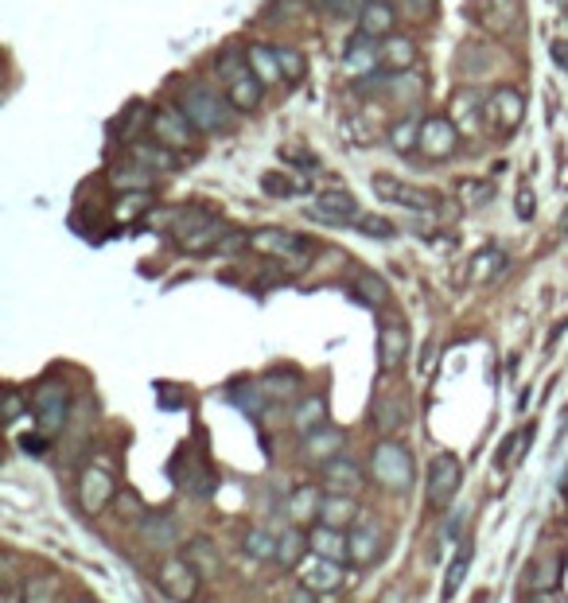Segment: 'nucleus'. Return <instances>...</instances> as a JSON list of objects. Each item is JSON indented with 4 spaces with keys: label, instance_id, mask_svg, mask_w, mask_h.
Segmentation results:
<instances>
[{
    "label": "nucleus",
    "instance_id": "nucleus-28",
    "mask_svg": "<svg viewBox=\"0 0 568 603\" xmlns=\"http://www.w3.org/2000/svg\"><path fill=\"white\" fill-rule=\"evenodd\" d=\"M110 183L121 191H152L156 187V172L144 168L141 160H129V164H113L110 168Z\"/></svg>",
    "mask_w": 568,
    "mask_h": 603
},
{
    "label": "nucleus",
    "instance_id": "nucleus-13",
    "mask_svg": "<svg viewBox=\"0 0 568 603\" xmlns=\"http://www.w3.org/2000/svg\"><path fill=\"white\" fill-rule=\"evenodd\" d=\"M303 214L327 222V226H350V222H358V202L350 191H319L311 207H303Z\"/></svg>",
    "mask_w": 568,
    "mask_h": 603
},
{
    "label": "nucleus",
    "instance_id": "nucleus-59",
    "mask_svg": "<svg viewBox=\"0 0 568 603\" xmlns=\"http://www.w3.org/2000/svg\"><path fill=\"white\" fill-rule=\"evenodd\" d=\"M288 603H316V592H311V588H303V584H300V588L288 596Z\"/></svg>",
    "mask_w": 568,
    "mask_h": 603
},
{
    "label": "nucleus",
    "instance_id": "nucleus-50",
    "mask_svg": "<svg viewBox=\"0 0 568 603\" xmlns=\"http://www.w3.org/2000/svg\"><path fill=\"white\" fill-rule=\"evenodd\" d=\"M280 160L292 164V168H303V172L319 168V156L311 152V149H303V144H284V149H280Z\"/></svg>",
    "mask_w": 568,
    "mask_h": 603
},
{
    "label": "nucleus",
    "instance_id": "nucleus-47",
    "mask_svg": "<svg viewBox=\"0 0 568 603\" xmlns=\"http://www.w3.org/2000/svg\"><path fill=\"white\" fill-rule=\"evenodd\" d=\"M261 191H265L269 199H292L296 191H303V183H292L284 172H265L261 175Z\"/></svg>",
    "mask_w": 568,
    "mask_h": 603
},
{
    "label": "nucleus",
    "instance_id": "nucleus-31",
    "mask_svg": "<svg viewBox=\"0 0 568 603\" xmlns=\"http://www.w3.org/2000/svg\"><path fill=\"white\" fill-rule=\"evenodd\" d=\"M506 265H510V257H506V253L498 249V246H487V249H479L475 257H472V269H467V277H472L475 285H483V280L503 277Z\"/></svg>",
    "mask_w": 568,
    "mask_h": 603
},
{
    "label": "nucleus",
    "instance_id": "nucleus-33",
    "mask_svg": "<svg viewBox=\"0 0 568 603\" xmlns=\"http://www.w3.org/2000/svg\"><path fill=\"white\" fill-rule=\"evenodd\" d=\"M261 382V389H265V397L269 401H292V397L300 393V374L296 370H269L265 378H257Z\"/></svg>",
    "mask_w": 568,
    "mask_h": 603
},
{
    "label": "nucleus",
    "instance_id": "nucleus-11",
    "mask_svg": "<svg viewBox=\"0 0 568 603\" xmlns=\"http://www.w3.org/2000/svg\"><path fill=\"white\" fill-rule=\"evenodd\" d=\"M420 152L428 156V160H448V156H456L459 149V129L452 125V117L444 113H428L425 121H420Z\"/></svg>",
    "mask_w": 568,
    "mask_h": 603
},
{
    "label": "nucleus",
    "instance_id": "nucleus-4",
    "mask_svg": "<svg viewBox=\"0 0 568 603\" xmlns=\"http://www.w3.org/2000/svg\"><path fill=\"white\" fill-rule=\"evenodd\" d=\"M370 187H374V195L381 202H394V207H401V210H413V214H428V210H436L440 207V195L436 191H428V187H417V183H405V179H397V175H374L370 179Z\"/></svg>",
    "mask_w": 568,
    "mask_h": 603
},
{
    "label": "nucleus",
    "instance_id": "nucleus-9",
    "mask_svg": "<svg viewBox=\"0 0 568 603\" xmlns=\"http://www.w3.org/2000/svg\"><path fill=\"white\" fill-rule=\"evenodd\" d=\"M483 110H487V125H491V133L510 136L518 125H522V117H526V97L518 94L514 86H498V90L487 94Z\"/></svg>",
    "mask_w": 568,
    "mask_h": 603
},
{
    "label": "nucleus",
    "instance_id": "nucleus-18",
    "mask_svg": "<svg viewBox=\"0 0 568 603\" xmlns=\"http://www.w3.org/2000/svg\"><path fill=\"white\" fill-rule=\"evenodd\" d=\"M381 557V525L374 518H358L350 525V564L366 569Z\"/></svg>",
    "mask_w": 568,
    "mask_h": 603
},
{
    "label": "nucleus",
    "instance_id": "nucleus-45",
    "mask_svg": "<svg viewBox=\"0 0 568 603\" xmlns=\"http://www.w3.org/2000/svg\"><path fill=\"white\" fill-rule=\"evenodd\" d=\"M183 491L191 494V499H211L214 491H219V475H211V467H195L188 471V479H183Z\"/></svg>",
    "mask_w": 568,
    "mask_h": 603
},
{
    "label": "nucleus",
    "instance_id": "nucleus-62",
    "mask_svg": "<svg viewBox=\"0 0 568 603\" xmlns=\"http://www.w3.org/2000/svg\"><path fill=\"white\" fill-rule=\"evenodd\" d=\"M564 12H568V0H564ZM564 19H568V16H564Z\"/></svg>",
    "mask_w": 568,
    "mask_h": 603
},
{
    "label": "nucleus",
    "instance_id": "nucleus-14",
    "mask_svg": "<svg viewBox=\"0 0 568 603\" xmlns=\"http://www.w3.org/2000/svg\"><path fill=\"white\" fill-rule=\"evenodd\" d=\"M296 576H300L303 588H311L316 596H335V592L342 588V564L311 553V557H303L296 564Z\"/></svg>",
    "mask_w": 568,
    "mask_h": 603
},
{
    "label": "nucleus",
    "instance_id": "nucleus-21",
    "mask_svg": "<svg viewBox=\"0 0 568 603\" xmlns=\"http://www.w3.org/2000/svg\"><path fill=\"white\" fill-rule=\"evenodd\" d=\"M300 455L308 463H327V460H335V455H342V428L323 424L316 432H308L300 444Z\"/></svg>",
    "mask_w": 568,
    "mask_h": 603
},
{
    "label": "nucleus",
    "instance_id": "nucleus-20",
    "mask_svg": "<svg viewBox=\"0 0 568 603\" xmlns=\"http://www.w3.org/2000/svg\"><path fill=\"white\" fill-rule=\"evenodd\" d=\"M323 483L335 494H358L366 479H362V467L350 460V455H335V460L323 463Z\"/></svg>",
    "mask_w": 568,
    "mask_h": 603
},
{
    "label": "nucleus",
    "instance_id": "nucleus-17",
    "mask_svg": "<svg viewBox=\"0 0 568 603\" xmlns=\"http://www.w3.org/2000/svg\"><path fill=\"white\" fill-rule=\"evenodd\" d=\"M117 486H113V475L102 471V467H86L82 479H78V502H82L86 514H97L113 502Z\"/></svg>",
    "mask_w": 568,
    "mask_h": 603
},
{
    "label": "nucleus",
    "instance_id": "nucleus-30",
    "mask_svg": "<svg viewBox=\"0 0 568 603\" xmlns=\"http://www.w3.org/2000/svg\"><path fill=\"white\" fill-rule=\"evenodd\" d=\"M319 506H323V494L311 483H300L288 499V518L296 525H311V522H319Z\"/></svg>",
    "mask_w": 568,
    "mask_h": 603
},
{
    "label": "nucleus",
    "instance_id": "nucleus-35",
    "mask_svg": "<svg viewBox=\"0 0 568 603\" xmlns=\"http://www.w3.org/2000/svg\"><path fill=\"white\" fill-rule=\"evenodd\" d=\"M55 596H58V580L55 576H32V580L19 584L8 603H55Z\"/></svg>",
    "mask_w": 568,
    "mask_h": 603
},
{
    "label": "nucleus",
    "instance_id": "nucleus-52",
    "mask_svg": "<svg viewBox=\"0 0 568 603\" xmlns=\"http://www.w3.org/2000/svg\"><path fill=\"white\" fill-rule=\"evenodd\" d=\"M156 401H160L164 408H180V405H188V393H183L180 385H172V382H156Z\"/></svg>",
    "mask_w": 568,
    "mask_h": 603
},
{
    "label": "nucleus",
    "instance_id": "nucleus-25",
    "mask_svg": "<svg viewBox=\"0 0 568 603\" xmlns=\"http://www.w3.org/2000/svg\"><path fill=\"white\" fill-rule=\"evenodd\" d=\"M394 24H397V12L389 0H366V8L358 12V32H366L374 39L394 35Z\"/></svg>",
    "mask_w": 568,
    "mask_h": 603
},
{
    "label": "nucleus",
    "instance_id": "nucleus-58",
    "mask_svg": "<svg viewBox=\"0 0 568 603\" xmlns=\"http://www.w3.org/2000/svg\"><path fill=\"white\" fill-rule=\"evenodd\" d=\"M549 55H553V63H556V66H561V71L568 74V39H553Z\"/></svg>",
    "mask_w": 568,
    "mask_h": 603
},
{
    "label": "nucleus",
    "instance_id": "nucleus-55",
    "mask_svg": "<svg viewBox=\"0 0 568 603\" xmlns=\"http://www.w3.org/2000/svg\"><path fill=\"white\" fill-rule=\"evenodd\" d=\"M47 447H51L47 432H27V436H19V452H27V455H43Z\"/></svg>",
    "mask_w": 568,
    "mask_h": 603
},
{
    "label": "nucleus",
    "instance_id": "nucleus-43",
    "mask_svg": "<svg viewBox=\"0 0 568 603\" xmlns=\"http://www.w3.org/2000/svg\"><path fill=\"white\" fill-rule=\"evenodd\" d=\"M495 63V51L483 43H464V51H459V66L467 71V78H479L483 71H491Z\"/></svg>",
    "mask_w": 568,
    "mask_h": 603
},
{
    "label": "nucleus",
    "instance_id": "nucleus-40",
    "mask_svg": "<svg viewBox=\"0 0 568 603\" xmlns=\"http://www.w3.org/2000/svg\"><path fill=\"white\" fill-rule=\"evenodd\" d=\"M467 569H472V541L467 545H459V553L452 557V564H448V576H444V603L448 599H456V592H459V584H464V576H467Z\"/></svg>",
    "mask_w": 568,
    "mask_h": 603
},
{
    "label": "nucleus",
    "instance_id": "nucleus-22",
    "mask_svg": "<svg viewBox=\"0 0 568 603\" xmlns=\"http://www.w3.org/2000/svg\"><path fill=\"white\" fill-rule=\"evenodd\" d=\"M370 424H374L381 436H394L401 424H409V401L401 393H381V397H374V413H370Z\"/></svg>",
    "mask_w": 568,
    "mask_h": 603
},
{
    "label": "nucleus",
    "instance_id": "nucleus-51",
    "mask_svg": "<svg viewBox=\"0 0 568 603\" xmlns=\"http://www.w3.org/2000/svg\"><path fill=\"white\" fill-rule=\"evenodd\" d=\"M316 4H319V12L342 19V16H358L362 8H366V0H316Z\"/></svg>",
    "mask_w": 568,
    "mask_h": 603
},
{
    "label": "nucleus",
    "instance_id": "nucleus-56",
    "mask_svg": "<svg viewBox=\"0 0 568 603\" xmlns=\"http://www.w3.org/2000/svg\"><path fill=\"white\" fill-rule=\"evenodd\" d=\"M19 413H24V397H19V389H8V393H4V421L16 424Z\"/></svg>",
    "mask_w": 568,
    "mask_h": 603
},
{
    "label": "nucleus",
    "instance_id": "nucleus-60",
    "mask_svg": "<svg viewBox=\"0 0 568 603\" xmlns=\"http://www.w3.org/2000/svg\"><path fill=\"white\" fill-rule=\"evenodd\" d=\"M561 233H564V238H568V207L561 210Z\"/></svg>",
    "mask_w": 568,
    "mask_h": 603
},
{
    "label": "nucleus",
    "instance_id": "nucleus-54",
    "mask_svg": "<svg viewBox=\"0 0 568 603\" xmlns=\"http://www.w3.org/2000/svg\"><path fill=\"white\" fill-rule=\"evenodd\" d=\"M401 8H405V16H413V19H433V12H436V0H401Z\"/></svg>",
    "mask_w": 568,
    "mask_h": 603
},
{
    "label": "nucleus",
    "instance_id": "nucleus-19",
    "mask_svg": "<svg viewBox=\"0 0 568 603\" xmlns=\"http://www.w3.org/2000/svg\"><path fill=\"white\" fill-rule=\"evenodd\" d=\"M136 530H141V538L152 545V549H175V541H180V525H175L172 514L164 510H144V518H136Z\"/></svg>",
    "mask_w": 568,
    "mask_h": 603
},
{
    "label": "nucleus",
    "instance_id": "nucleus-5",
    "mask_svg": "<svg viewBox=\"0 0 568 603\" xmlns=\"http://www.w3.org/2000/svg\"><path fill=\"white\" fill-rule=\"evenodd\" d=\"M249 246L257 253H269V257L292 261V269H303V261L316 253V241H308L303 233H292V230H277V226L253 230L249 233Z\"/></svg>",
    "mask_w": 568,
    "mask_h": 603
},
{
    "label": "nucleus",
    "instance_id": "nucleus-42",
    "mask_svg": "<svg viewBox=\"0 0 568 603\" xmlns=\"http://www.w3.org/2000/svg\"><path fill=\"white\" fill-rule=\"evenodd\" d=\"M420 121H425L420 113H409V117H401L394 129H389V141H394L397 152H413L420 144Z\"/></svg>",
    "mask_w": 568,
    "mask_h": 603
},
{
    "label": "nucleus",
    "instance_id": "nucleus-23",
    "mask_svg": "<svg viewBox=\"0 0 568 603\" xmlns=\"http://www.w3.org/2000/svg\"><path fill=\"white\" fill-rule=\"evenodd\" d=\"M358 518H362V510H358L355 494H335L331 491L327 499H323V506H319V525H331V530H350Z\"/></svg>",
    "mask_w": 568,
    "mask_h": 603
},
{
    "label": "nucleus",
    "instance_id": "nucleus-29",
    "mask_svg": "<svg viewBox=\"0 0 568 603\" xmlns=\"http://www.w3.org/2000/svg\"><path fill=\"white\" fill-rule=\"evenodd\" d=\"M323 424H327V397L323 393L300 397L296 413H292V428H296L300 436H308V432H316V428H323Z\"/></svg>",
    "mask_w": 568,
    "mask_h": 603
},
{
    "label": "nucleus",
    "instance_id": "nucleus-2",
    "mask_svg": "<svg viewBox=\"0 0 568 603\" xmlns=\"http://www.w3.org/2000/svg\"><path fill=\"white\" fill-rule=\"evenodd\" d=\"M214 71H219L222 86H226V97L234 102L238 113H253L265 97V82L261 74L249 66V55H242L238 47H226L219 58H214Z\"/></svg>",
    "mask_w": 568,
    "mask_h": 603
},
{
    "label": "nucleus",
    "instance_id": "nucleus-38",
    "mask_svg": "<svg viewBox=\"0 0 568 603\" xmlns=\"http://www.w3.org/2000/svg\"><path fill=\"white\" fill-rule=\"evenodd\" d=\"M152 210V191H125L121 199H117V207H113V214L125 222V226H133L141 214H149Z\"/></svg>",
    "mask_w": 568,
    "mask_h": 603
},
{
    "label": "nucleus",
    "instance_id": "nucleus-37",
    "mask_svg": "<svg viewBox=\"0 0 568 603\" xmlns=\"http://www.w3.org/2000/svg\"><path fill=\"white\" fill-rule=\"evenodd\" d=\"M246 55H249V66L261 74V82H277V78H284L280 63H277V47L272 43H253Z\"/></svg>",
    "mask_w": 568,
    "mask_h": 603
},
{
    "label": "nucleus",
    "instance_id": "nucleus-26",
    "mask_svg": "<svg viewBox=\"0 0 568 603\" xmlns=\"http://www.w3.org/2000/svg\"><path fill=\"white\" fill-rule=\"evenodd\" d=\"M129 156L152 172H180V156H175V149H168V144H160V141H133Z\"/></svg>",
    "mask_w": 568,
    "mask_h": 603
},
{
    "label": "nucleus",
    "instance_id": "nucleus-41",
    "mask_svg": "<svg viewBox=\"0 0 568 603\" xmlns=\"http://www.w3.org/2000/svg\"><path fill=\"white\" fill-rule=\"evenodd\" d=\"M355 296L362 300V304H370V308H381L389 300V288H386V280L381 277H374V272H358L355 277Z\"/></svg>",
    "mask_w": 568,
    "mask_h": 603
},
{
    "label": "nucleus",
    "instance_id": "nucleus-3",
    "mask_svg": "<svg viewBox=\"0 0 568 603\" xmlns=\"http://www.w3.org/2000/svg\"><path fill=\"white\" fill-rule=\"evenodd\" d=\"M230 97H222L214 86L207 82H191L180 97V110L188 113V121L195 125V133H226L234 125V110Z\"/></svg>",
    "mask_w": 568,
    "mask_h": 603
},
{
    "label": "nucleus",
    "instance_id": "nucleus-12",
    "mask_svg": "<svg viewBox=\"0 0 568 603\" xmlns=\"http://www.w3.org/2000/svg\"><path fill=\"white\" fill-rule=\"evenodd\" d=\"M464 12L472 16L479 27H487V32L506 35V32H514L518 19H522V0H472Z\"/></svg>",
    "mask_w": 568,
    "mask_h": 603
},
{
    "label": "nucleus",
    "instance_id": "nucleus-32",
    "mask_svg": "<svg viewBox=\"0 0 568 603\" xmlns=\"http://www.w3.org/2000/svg\"><path fill=\"white\" fill-rule=\"evenodd\" d=\"M417 63V43L405 35H386L381 39V66L389 71H409Z\"/></svg>",
    "mask_w": 568,
    "mask_h": 603
},
{
    "label": "nucleus",
    "instance_id": "nucleus-61",
    "mask_svg": "<svg viewBox=\"0 0 568 603\" xmlns=\"http://www.w3.org/2000/svg\"><path fill=\"white\" fill-rule=\"evenodd\" d=\"M526 603H545V599H541V596H533V599H526Z\"/></svg>",
    "mask_w": 568,
    "mask_h": 603
},
{
    "label": "nucleus",
    "instance_id": "nucleus-24",
    "mask_svg": "<svg viewBox=\"0 0 568 603\" xmlns=\"http://www.w3.org/2000/svg\"><path fill=\"white\" fill-rule=\"evenodd\" d=\"M311 553L339 564H350V530H331V525H316L311 530Z\"/></svg>",
    "mask_w": 568,
    "mask_h": 603
},
{
    "label": "nucleus",
    "instance_id": "nucleus-8",
    "mask_svg": "<svg viewBox=\"0 0 568 603\" xmlns=\"http://www.w3.org/2000/svg\"><path fill=\"white\" fill-rule=\"evenodd\" d=\"M459 483H464V463H459V455L436 452L433 463H428V502H433L436 510H444L459 494Z\"/></svg>",
    "mask_w": 568,
    "mask_h": 603
},
{
    "label": "nucleus",
    "instance_id": "nucleus-57",
    "mask_svg": "<svg viewBox=\"0 0 568 603\" xmlns=\"http://www.w3.org/2000/svg\"><path fill=\"white\" fill-rule=\"evenodd\" d=\"M556 580H561V572H556V561H545V564H541V572L533 576L537 588H553Z\"/></svg>",
    "mask_w": 568,
    "mask_h": 603
},
{
    "label": "nucleus",
    "instance_id": "nucleus-39",
    "mask_svg": "<svg viewBox=\"0 0 568 603\" xmlns=\"http://www.w3.org/2000/svg\"><path fill=\"white\" fill-rule=\"evenodd\" d=\"M183 557H188L199 572H219V564H222L219 545H214L211 538H191V541H188V553H183Z\"/></svg>",
    "mask_w": 568,
    "mask_h": 603
},
{
    "label": "nucleus",
    "instance_id": "nucleus-1",
    "mask_svg": "<svg viewBox=\"0 0 568 603\" xmlns=\"http://www.w3.org/2000/svg\"><path fill=\"white\" fill-rule=\"evenodd\" d=\"M172 241L180 246L183 253H195V257H203V253H230L238 246H249V233L226 226V222L219 218L211 207H180L172 210Z\"/></svg>",
    "mask_w": 568,
    "mask_h": 603
},
{
    "label": "nucleus",
    "instance_id": "nucleus-27",
    "mask_svg": "<svg viewBox=\"0 0 568 603\" xmlns=\"http://www.w3.org/2000/svg\"><path fill=\"white\" fill-rule=\"evenodd\" d=\"M226 401L238 405L246 416H261V413H265V405H269V397H265V389H261V382H249V378H242V382H230L226 385Z\"/></svg>",
    "mask_w": 568,
    "mask_h": 603
},
{
    "label": "nucleus",
    "instance_id": "nucleus-49",
    "mask_svg": "<svg viewBox=\"0 0 568 603\" xmlns=\"http://www.w3.org/2000/svg\"><path fill=\"white\" fill-rule=\"evenodd\" d=\"M530 440H533V424H530V428H522V432H514V436H506L503 447H498V455H495V463H498V467L514 463V460H518V447L530 444Z\"/></svg>",
    "mask_w": 568,
    "mask_h": 603
},
{
    "label": "nucleus",
    "instance_id": "nucleus-48",
    "mask_svg": "<svg viewBox=\"0 0 568 603\" xmlns=\"http://www.w3.org/2000/svg\"><path fill=\"white\" fill-rule=\"evenodd\" d=\"M277 63L288 82H300L303 71H308V58H303V51H296V47H277Z\"/></svg>",
    "mask_w": 568,
    "mask_h": 603
},
{
    "label": "nucleus",
    "instance_id": "nucleus-7",
    "mask_svg": "<svg viewBox=\"0 0 568 603\" xmlns=\"http://www.w3.org/2000/svg\"><path fill=\"white\" fill-rule=\"evenodd\" d=\"M32 405H35L39 428H43V432H58V428L66 424V416H71V385L55 382V378H47V382L35 385Z\"/></svg>",
    "mask_w": 568,
    "mask_h": 603
},
{
    "label": "nucleus",
    "instance_id": "nucleus-46",
    "mask_svg": "<svg viewBox=\"0 0 568 603\" xmlns=\"http://www.w3.org/2000/svg\"><path fill=\"white\" fill-rule=\"evenodd\" d=\"M355 226L366 233V238H374V241H389V238H397V226L386 218V214H358V222Z\"/></svg>",
    "mask_w": 568,
    "mask_h": 603
},
{
    "label": "nucleus",
    "instance_id": "nucleus-16",
    "mask_svg": "<svg viewBox=\"0 0 568 603\" xmlns=\"http://www.w3.org/2000/svg\"><path fill=\"white\" fill-rule=\"evenodd\" d=\"M149 125H152V136L160 144H168V149H188L191 144V133H195V125L188 121V113L183 110H152V117H149Z\"/></svg>",
    "mask_w": 568,
    "mask_h": 603
},
{
    "label": "nucleus",
    "instance_id": "nucleus-34",
    "mask_svg": "<svg viewBox=\"0 0 568 603\" xmlns=\"http://www.w3.org/2000/svg\"><path fill=\"white\" fill-rule=\"evenodd\" d=\"M456 195H459V202H464V207L479 210V207H487V202H495L498 187H495V179H479V175H467V179L456 183Z\"/></svg>",
    "mask_w": 568,
    "mask_h": 603
},
{
    "label": "nucleus",
    "instance_id": "nucleus-15",
    "mask_svg": "<svg viewBox=\"0 0 568 603\" xmlns=\"http://www.w3.org/2000/svg\"><path fill=\"white\" fill-rule=\"evenodd\" d=\"M405 358H409V327L401 319H386L378 327V370L394 374L397 366H405Z\"/></svg>",
    "mask_w": 568,
    "mask_h": 603
},
{
    "label": "nucleus",
    "instance_id": "nucleus-44",
    "mask_svg": "<svg viewBox=\"0 0 568 603\" xmlns=\"http://www.w3.org/2000/svg\"><path fill=\"white\" fill-rule=\"evenodd\" d=\"M308 538H303L300 530H284L280 533V553H277V564H284V569H296V564L303 561V549H308Z\"/></svg>",
    "mask_w": 568,
    "mask_h": 603
},
{
    "label": "nucleus",
    "instance_id": "nucleus-6",
    "mask_svg": "<svg viewBox=\"0 0 568 603\" xmlns=\"http://www.w3.org/2000/svg\"><path fill=\"white\" fill-rule=\"evenodd\" d=\"M374 479L386 491H409V483H413V452L397 440H381L374 447Z\"/></svg>",
    "mask_w": 568,
    "mask_h": 603
},
{
    "label": "nucleus",
    "instance_id": "nucleus-10",
    "mask_svg": "<svg viewBox=\"0 0 568 603\" xmlns=\"http://www.w3.org/2000/svg\"><path fill=\"white\" fill-rule=\"evenodd\" d=\"M199 576L203 572L195 569L188 557H168L160 564V572H156V584H160V592L175 603H195L199 596Z\"/></svg>",
    "mask_w": 568,
    "mask_h": 603
},
{
    "label": "nucleus",
    "instance_id": "nucleus-53",
    "mask_svg": "<svg viewBox=\"0 0 568 603\" xmlns=\"http://www.w3.org/2000/svg\"><path fill=\"white\" fill-rule=\"evenodd\" d=\"M514 210H518V218L522 222H530L533 214H537V195H533V187H518V202H514Z\"/></svg>",
    "mask_w": 568,
    "mask_h": 603
},
{
    "label": "nucleus",
    "instance_id": "nucleus-63",
    "mask_svg": "<svg viewBox=\"0 0 568 603\" xmlns=\"http://www.w3.org/2000/svg\"><path fill=\"white\" fill-rule=\"evenodd\" d=\"M78 603H94V599H78Z\"/></svg>",
    "mask_w": 568,
    "mask_h": 603
},
{
    "label": "nucleus",
    "instance_id": "nucleus-36",
    "mask_svg": "<svg viewBox=\"0 0 568 603\" xmlns=\"http://www.w3.org/2000/svg\"><path fill=\"white\" fill-rule=\"evenodd\" d=\"M242 549H246L253 561H277L280 533H272V530H246V538H242Z\"/></svg>",
    "mask_w": 568,
    "mask_h": 603
}]
</instances>
